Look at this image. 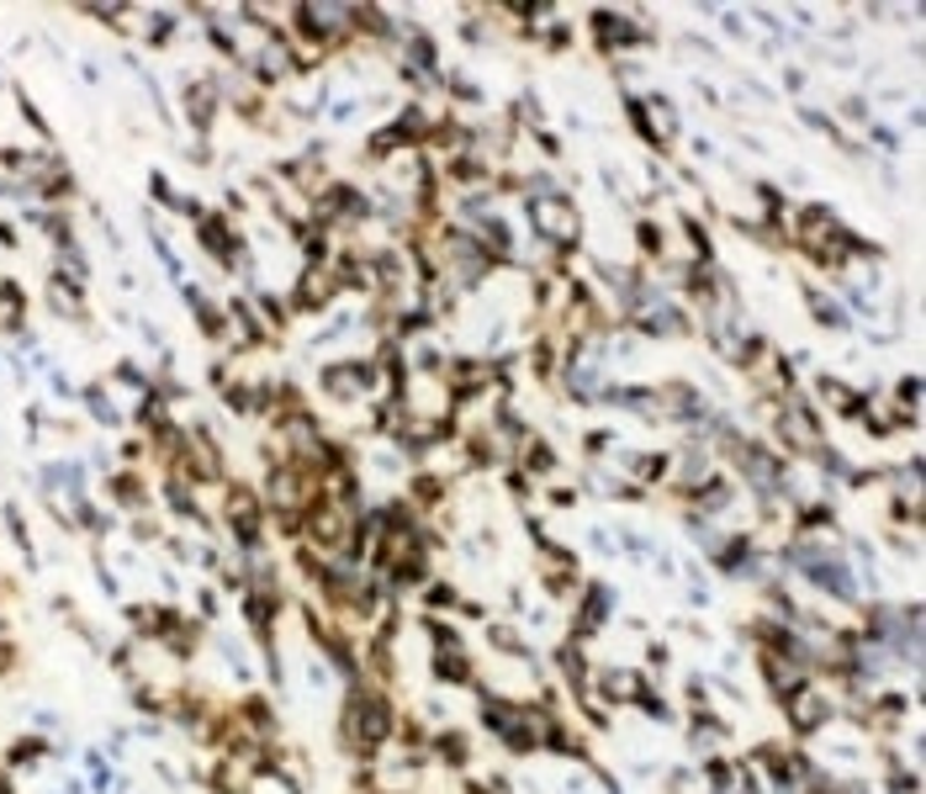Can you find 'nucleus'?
Here are the masks:
<instances>
[{
    "instance_id": "obj_13",
    "label": "nucleus",
    "mask_w": 926,
    "mask_h": 794,
    "mask_svg": "<svg viewBox=\"0 0 926 794\" xmlns=\"http://www.w3.org/2000/svg\"><path fill=\"white\" fill-rule=\"evenodd\" d=\"M440 753H445V762H466L472 757V742L461 731H450V736H440Z\"/></svg>"
},
{
    "instance_id": "obj_12",
    "label": "nucleus",
    "mask_w": 926,
    "mask_h": 794,
    "mask_svg": "<svg viewBox=\"0 0 926 794\" xmlns=\"http://www.w3.org/2000/svg\"><path fill=\"white\" fill-rule=\"evenodd\" d=\"M524 467H529V472H556V450H546L540 439H529V445H524Z\"/></svg>"
},
{
    "instance_id": "obj_4",
    "label": "nucleus",
    "mask_w": 926,
    "mask_h": 794,
    "mask_svg": "<svg viewBox=\"0 0 926 794\" xmlns=\"http://www.w3.org/2000/svg\"><path fill=\"white\" fill-rule=\"evenodd\" d=\"M784 705H789V725H794V731H805V736H821V725H826V720H837V699H831L815 678H810L805 688H794Z\"/></svg>"
},
{
    "instance_id": "obj_11",
    "label": "nucleus",
    "mask_w": 926,
    "mask_h": 794,
    "mask_svg": "<svg viewBox=\"0 0 926 794\" xmlns=\"http://www.w3.org/2000/svg\"><path fill=\"white\" fill-rule=\"evenodd\" d=\"M0 323H5V328H16V323H22V291H16L11 281L0 286Z\"/></svg>"
},
{
    "instance_id": "obj_7",
    "label": "nucleus",
    "mask_w": 926,
    "mask_h": 794,
    "mask_svg": "<svg viewBox=\"0 0 926 794\" xmlns=\"http://www.w3.org/2000/svg\"><path fill=\"white\" fill-rule=\"evenodd\" d=\"M186 472L197 476V482H207V476H217V472H223V456H217V445H212L207 435L186 439Z\"/></svg>"
},
{
    "instance_id": "obj_3",
    "label": "nucleus",
    "mask_w": 926,
    "mask_h": 794,
    "mask_svg": "<svg viewBox=\"0 0 926 794\" xmlns=\"http://www.w3.org/2000/svg\"><path fill=\"white\" fill-rule=\"evenodd\" d=\"M529 223H535V234L546 244H556V249H572L583 238V218H577V207L566 197H535L529 201Z\"/></svg>"
},
{
    "instance_id": "obj_15",
    "label": "nucleus",
    "mask_w": 926,
    "mask_h": 794,
    "mask_svg": "<svg viewBox=\"0 0 926 794\" xmlns=\"http://www.w3.org/2000/svg\"><path fill=\"white\" fill-rule=\"evenodd\" d=\"M784 794H821V790H784Z\"/></svg>"
},
{
    "instance_id": "obj_10",
    "label": "nucleus",
    "mask_w": 926,
    "mask_h": 794,
    "mask_svg": "<svg viewBox=\"0 0 926 794\" xmlns=\"http://www.w3.org/2000/svg\"><path fill=\"white\" fill-rule=\"evenodd\" d=\"M821 397H826V402H831L837 413H852V408H863V402H858V393H852V387H842V382H821Z\"/></svg>"
},
{
    "instance_id": "obj_1",
    "label": "nucleus",
    "mask_w": 926,
    "mask_h": 794,
    "mask_svg": "<svg viewBox=\"0 0 926 794\" xmlns=\"http://www.w3.org/2000/svg\"><path fill=\"white\" fill-rule=\"evenodd\" d=\"M392 731H398V710H392V699H387V694H376V688H355V694L345 699V742H350L355 753H376V747H387V742H392Z\"/></svg>"
},
{
    "instance_id": "obj_2",
    "label": "nucleus",
    "mask_w": 926,
    "mask_h": 794,
    "mask_svg": "<svg viewBox=\"0 0 926 794\" xmlns=\"http://www.w3.org/2000/svg\"><path fill=\"white\" fill-rule=\"evenodd\" d=\"M794 238H800V249H810L815 260H847L852 255V234H842V223L826 207L794 212Z\"/></svg>"
},
{
    "instance_id": "obj_14",
    "label": "nucleus",
    "mask_w": 926,
    "mask_h": 794,
    "mask_svg": "<svg viewBox=\"0 0 926 794\" xmlns=\"http://www.w3.org/2000/svg\"><path fill=\"white\" fill-rule=\"evenodd\" d=\"M492 646H498V652H524V635L503 620V625H492Z\"/></svg>"
},
{
    "instance_id": "obj_9",
    "label": "nucleus",
    "mask_w": 926,
    "mask_h": 794,
    "mask_svg": "<svg viewBox=\"0 0 926 794\" xmlns=\"http://www.w3.org/2000/svg\"><path fill=\"white\" fill-rule=\"evenodd\" d=\"M593 22H599V42H604V48H625V42L641 38L636 22H625V16H614V11H599Z\"/></svg>"
},
{
    "instance_id": "obj_5",
    "label": "nucleus",
    "mask_w": 926,
    "mask_h": 794,
    "mask_svg": "<svg viewBox=\"0 0 926 794\" xmlns=\"http://www.w3.org/2000/svg\"><path fill=\"white\" fill-rule=\"evenodd\" d=\"M323 393L339 397V402H355V397L376 393V365H365V360H345V365H328V371H323Z\"/></svg>"
},
{
    "instance_id": "obj_6",
    "label": "nucleus",
    "mask_w": 926,
    "mask_h": 794,
    "mask_svg": "<svg viewBox=\"0 0 926 794\" xmlns=\"http://www.w3.org/2000/svg\"><path fill=\"white\" fill-rule=\"evenodd\" d=\"M778 430H784V439L794 445V450H821V424H815V413L810 408H789V413H778Z\"/></svg>"
},
{
    "instance_id": "obj_8",
    "label": "nucleus",
    "mask_w": 926,
    "mask_h": 794,
    "mask_svg": "<svg viewBox=\"0 0 926 794\" xmlns=\"http://www.w3.org/2000/svg\"><path fill=\"white\" fill-rule=\"evenodd\" d=\"M223 509H228V519H234V530H239L243 541H254V535H260V504H254L243 487L228 493V504H223Z\"/></svg>"
}]
</instances>
